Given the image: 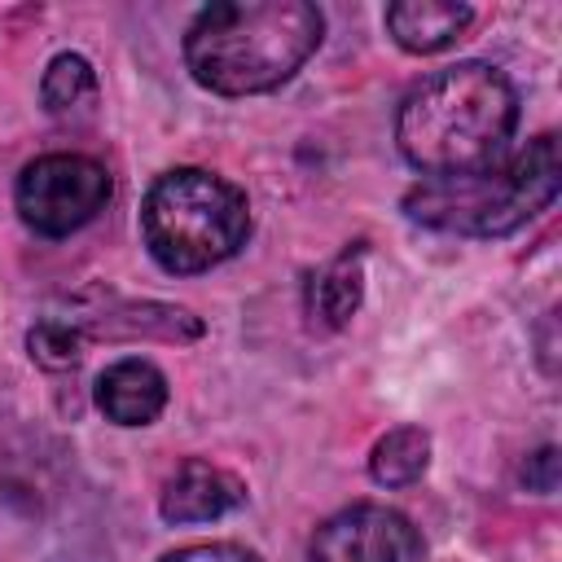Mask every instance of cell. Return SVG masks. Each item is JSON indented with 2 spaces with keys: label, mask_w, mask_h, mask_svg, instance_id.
<instances>
[{
  "label": "cell",
  "mask_w": 562,
  "mask_h": 562,
  "mask_svg": "<svg viewBox=\"0 0 562 562\" xmlns=\"http://www.w3.org/2000/svg\"><path fill=\"white\" fill-rule=\"evenodd\" d=\"M360 299H364V241L347 246L307 281V312L325 329H342L360 312Z\"/></svg>",
  "instance_id": "obj_10"
},
{
  "label": "cell",
  "mask_w": 562,
  "mask_h": 562,
  "mask_svg": "<svg viewBox=\"0 0 562 562\" xmlns=\"http://www.w3.org/2000/svg\"><path fill=\"white\" fill-rule=\"evenodd\" d=\"M321 31L325 18L307 0H224L193 18L184 61L220 97L268 92L316 53Z\"/></svg>",
  "instance_id": "obj_2"
},
{
  "label": "cell",
  "mask_w": 562,
  "mask_h": 562,
  "mask_svg": "<svg viewBox=\"0 0 562 562\" xmlns=\"http://www.w3.org/2000/svg\"><path fill=\"white\" fill-rule=\"evenodd\" d=\"M110 202V171L83 154H44L18 176V215L40 237L83 228Z\"/></svg>",
  "instance_id": "obj_5"
},
{
  "label": "cell",
  "mask_w": 562,
  "mask_h": 562,
  "mask_svg": "<svg viewBox=\"0 0 562 562\" xmlns=\"http://www.w3.org/2000/svg\"><path fill=\"white\" fill-rule=\"evenodd\" d=\"M140 233L167 272L189 277L237 255L250 233V206L233 180L202 167H176L149 184Z\"/></svg>",
  "instance_id": "obj_4"
},
{
  "label": "cell",
  "mask_w": 562,
  "mask_h": 562,
  "mask_svg": "<svg viewBox=\"0 0 562 562\" xmlns=\"http://www.w3.org/2000/svg\"><path fill=\"white\" fill-rule=\"evenodd\" d=\"M430 465V435L422 426H395L386 430L369 452V474L382 487H408Z\"/></svg>",
  "instance_id": "obj_12"
},
{
  "label": "cell",
  "mask_w": 562,
  "mask_h": 562,
  "mask_svg": "<svg viewBox=\"0 0 562 562\" xmlns=\"http://www.w3.org/2000/svg\"><path fill=\"white\" fill-rule=\"evenodd\" d=\"M241 501H246V483H241L237 474H228V470H220V465L193 457V461H184V465L167 479L158 509H162L167 522L189 527V522L224 518V514H233Z\"/></svg>",
  "instance_id": "obj_7"
},
{
  "label": "cell",
  "mask_w": 562,
  "mask_h": 562,
  "mask_svg": "<svg viewBox=\"0 0 562 562\" xmlns=\"http://www.w3.org/2000/svg\"><path fill=\"white\" fill-rule=\"evenodd\" d=\"M83 342H88V334H83L75 321H61V316H48V321H40V325L26 334L31 360H35L40 369H53V373L75 369V364L83 360Z\"/></svg>",
  "instance_id": "obj_13"
},
{
  "label": "cell",
  "mask_w": 562,
  "mask_h": 562,
  "mask_svg": "<svg viewBox=\"0 0 562 562\" xmlns=\"http://www.w3.org/2000/svg\"><path fill=\"white\" fill-rule=\"evenodd\" d=\"M558 180H562L558 136L544 132L509 162H487L479 171L422 180L404 198V211L408 220L439 233L505 237L527 220H536L558 198Z\"/></svg>",
  "instance_id": "obj_3"
},
{
  "label": "cell",
  "mask_w": 562,
  "mask_h": 562,
  "mask_svg": "<svg viewBox=\"0 0 562 562\" xmlns=\"http://www.w3.org/2000/svg\"><path fill=\"white\" fill-rule=\"evenodd\" d=\"M312 562H422V536L386 505H351L316 527Z\"/></svg>",
  "instance_id": "obj_6"
},
{
  "label": "cell",
  "mask_w": 562,
  "mask_h": 562,
  "mask_svg": "<svg viewBox=\"0 0 562 562\" xmlns=\"http://www.w3.org/2000/svg\"><path fill=\"white\" fill-rule=\"evenodd\" d=\"M40 101L57 123H70V127L88 123L97 114V101H101V83H97L92 61L79 53L53 57L44 79H40Z\"/></svg>",
  "instance_id": "obj_11"
},
{
  "label": "cell",
  "mask_w": 562,
  "mask_h": 562,
  "mask_svg": "<svg viewBox=\"0 0 562 562\" xmlns=\"http://www.w3.org/2000/svg\"><path fill=\"white\" fill-rule=\"evenodd\" d=\"M522 483H527L531 492H553V487H558V452H553V448H540L536 457H527Z\"/></svg>",
  "instance_id": "obj_15"
},
{
  "label": "cell",
  "mask_w": 562,
  "mask_h": 562,
  "mask_svg": "<svg viewBox=\"0 0 562 562\" xmlns=\"http://www.w3.org/2000/svg\"><path fill=\"white\" fill-rule=\"evenodd\" d=\"M162 562H259V558L241 544H189V549H180Z\"/></svg>",
  "instance_id": "obj_14"
},
{
  "label": "cell",
  "mask_w": 562,
  "mask_h": 562,
  "mask_svg": "<svg viewBox=\"0 0 562 562\" xmlns=\"http://www.w3.org/2000/svg\"><path fill=\"white\" fill-rule=\"evenodd\" d=\"M97 408L119 426H149L167 408V378L140 356L114 360L97 378Z\"/></svg>",
  "instance_id": "obj_8"
},
{
  "label": "cell",
  "mask_w": 562,
  "mask_h": 562,
  "mask_svg": "<svg viewBox=\"0 0 562 562\" xmlns=\"http://www.w3.org/2000/svg\"><path fill=\"white\" fill-rule=\"evenodd\" d=\"M470 22H474V9L457 0H395L386 9V35L404 53H439L457 44Z\"/></svg>",
  "instance_id": "obj_9"
},
{
  "label": "cell",
  "mask_w": 562,
  "mask_h": 562,
  "mask_svg": "<svg viewBox=\"0 0 562 562\" xmlns=\"http://www.w3.org/2000/svg\"><path fill=\"white\" fill-rule=\"evenodd\" d=\"M518 123L514 83L483 61L448 66L422 79L395 119L400 154L430 176H461L496 162Z\"/></svg>",
  "instance_id": "obj_1"
}]
</instances>
